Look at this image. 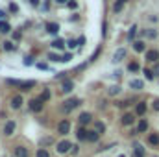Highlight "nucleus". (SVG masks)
<instances>
[{"label":"nucleus","mask_w":159,"mask_h":157,"mask_svg":"<svg viewBox=\"0 0 159 157\" xmlns=\"http://www.w3.org/2000/svg\"><path fill=\"white\" fill-rule=\"evenodd\" d=\"M76 46H80L78 41H69V48H76Z\"/></svg>","instance_id":"a19ab883"},{"label":"nucleus","mask_w":159,"mask_h":157,"mask_svg":"<svg viewBox=\"0 0 159 157\" xmlns=\"http://www.w3.org/2000/svg\"><path fill=\"white\" fill-rule=\"evenodd\" d=\"M129 87L135 89V91H141V89L144 87V83H143L141 79H131V81H129Z\"/></svg>","instance_id":"2eb2a0df"},{"label":"nucleus","mask_w":159,"mask_h":157,"mask_svg":"<svg viewBox=\"0 0 159 157\" xmlns=\"http://www.w3.org/2000/svg\"><path fill=\"white\" fill-rule=\"evenodd\" d=\"M119 92H120V87H119V85L109 87V94H111V96H115V94H119Z\"/></svg>","instance_id":"473e14b6"},{"label":"nucleus","mask_w":159,"mask_h":157,"mask_svg":"<svg viewBox=\"0 0 159 157\" xmlns=\"http://www.w3.org/2000/svg\"><path fill=\"white\" fill-rule=\"evenodd\" d=\"M124 57H126V48H119V50L115 52V56H113V61L119 63V61H122Z\"/></svg>","instance_id":"9b49d317"},{"label":"nucleus","mask_w":159,"mask_h":157,"mask_svg":"<svg viewBox=\"0 0 159 157\" xmlns=\"http://www.w3.org/2000/svg\"><path fill=\"white\" fill-rule=\"evenodd\" d=\"M141 35H146V37H150V39H156V37H157V30H143Z\"/></svg>","instance_id":"412c9836"},{"label":"nucleus","mask_w":159,"mask_h":157,"mask_svg":"<svg viewBox=\"0 0 159 157\" xmlns=\"http://www.w3.org/2000/svg\"><path fill=\"white\" fill-rule=\"evenodd\" d=\"M54 144V139L52 137H44V139H41V146H52Z\"/></svg>","instance_id":"cd10ccee"},{"label":"nucleus","mask_w":159,"mask_h":157,"mask_svg":"<svg viewBox=\"0 0 159 157\" xmlns=\"http://www.w3.org/2000/svg\"><path fill=\"white\" fill-rule=\"evenodd\" d=\"M93 120V117H91V113H81L78 118V122H80V126H87L89 122Z\"/></svg>","instance_id":"9d476101"},{"label":"nucleus","mask_w":159,"mask_h":157,"mask_svg":"<svg viewBox=\"0 0 159 157\" xmlns=\"http://www.w3.org/2000/svg\"><path fill=\"white\" fill-rule=\"evenodd\" d=\"M30 109H32L34 113H39L41 109H43V100H41V98H34V100H30Z\"/></svg>","instance_id":"423d86ee"},{"label":"nucleus","mask_w":159,"mask_h":157,"mask_svg":"<svg viewBox=\"0 0 159 157\" xmlns=\"http://www.w3.org/2000/svg\"><path fill=\"white\" fill-rule=\"evenodd\" d=\"M87 135H89V131H87L83 126H80L78 131H76V137H78V141H87Z\"/></svg>","instance_id":"f8f14e48"},{"label":"nucleus","mask_w":159,"mask_h":157,"mask_svg":"<svg viewBox=\"0 0 159 157\" xmlns=\"http://www.w3.org/2000/svg\"><path fill=\"white\" fill-rule=\"evenodd\" d=\"M56 2H57V4H67L69 0H56Z\"/></svg>","instance_id":"09e8293b"},{"label":"nucleus","mask_w":159,"mask_h":157,"mask_svg":"<svg viewBox=\"0 0 159 157\" xmlns=\"http://www.w3.org/2000/svg\"><path fill=\"white\" fill-rule=\"evenodd\" d=\"M126 2H128V0H115V4H113V11H115V13L122 11V7L126 6Z\"/></svg>","instance_id":"f3484780"},{"label":"nucleus","mask_w":159,"mask_h":157,"mask_svg":"<svg viewBox=\"0 0 159 157\" xmlns=\"http://www.w3.org/2000/svg\"><path fill=\"white\" fill-rule=\"evenodd\" d=\"M119 157H126V155H119Z\"/></svg>","instance_id":"3c124183"},{"label":"nucleus","mask_w":159,"mask_h":157,"mask_svg":"<svg viewBox=\"0 0 159 157\" xmlns=\"http://www.w3.org/2000/svg\"><path fill=\"white\" fill-rule=\"evenodd\" d=\"M67 7H69V9H76V7H78V2H76V0H69V2H67Z\"/></svg>","instance_id":"c9c22d12"},{"label":"nucleus","mask_w":159,"mask_h":157,"mask_svg":"<svg viewBox=\"0 0 159 157\" xmlns=\"http://www.w3.org/2000/svg\"><path fill=\"white\" fill-rule=\"evenodd\" d=\"M159 59V52L157 50H148L146 52V61H150V63H157Z\"/></svg>","instance_id":"1a4fd4ad"},{"label":"nucleus","mask_w":159,"mask_h":157,"mask_svg":"<svg viewBox=\"0 0 159 157\" xmlns=\"http://www.w3.org/2000/svg\"><path fill=\"white\" fill-rule=\"evenodd\" d=\"M133 157H143V155H139V154H135V155H133Z\"/></svg>","instance_id":"8fccbe9b"},{"label":"nucleus","mask_w":159,"mask_h":157,"mask_svg":"<svg viewBox=\"0 0 159 157\" xmlns=\"http://www.w3.org/2000/svg\"><path fill=\"white\" fill-rule=\"evenodd\" d=\"M128 70H129V72H139V70H141V65H139V63H129V65H128Z\"/></svg>","instance_id":"bb28decb"},{"label":"nucleus","mask_w":159,"mask_h":157,"mask_svg":"<svg viewBox=\"0 0 159 157\" xmlns=\"http://www.w3.org/2000/svg\"><path fill=\"white\" fill-rule=\"evenodd\" d=\"M152 105H154V109H156V111H159V98H157V100H154V104H152Z\"/></svg>","instance_id":"79ce46f5"},{"label":"nucleus","mask_w":159,"mask_h":157,"mask_svg":"<svg viewBox=\"0 0 159 157\" xmlns=\"http://www.w3.org/2000/svg\"><path fill=\"white\" fill-rule=\"evenodd\" d=\"M61 57H63V63H67V61L72 59V54H65V56H61Z\"/></svg>","instance_id":"ea45409f"},{"label":"nucleus","mask_w":159,"mask_h":157,"mask_svg":"<svg viewBox=\"0 0 159 157\" xmlns=\"http://www.w3.org/2000/svg\"><path fill=\"white\" fill-rule=\"evenodd\" d=\"M78 148H80V146H76V144H74V146H72V150H70V152H72V154H78Z\"/></svg>","instance_id":"49530a36"},{"label":"nucleus","mask_w":159,"mask_h":157,"mask_svg":"<svg viewBox=\"0 0 159 157\" xmlns=\"http://www.w3.org/2000/svg\"><path fill=\"white\" fill-rule=\"evenodd\" d=\"M133 50H135V52H144V50H146V44H144L143 41H135V43H133Z\"/></svg>","instance_id":"6ab92c4d"},{"label":"nucleus","mask_w":159,"mask_h":157,"mask_svg":"<svg viewBox=\"0 0 159 157\" xmlns=\"http://www.w3.org/2000/svg\"><path fill=\"white\" fill-rule=\"evenodd\" d=\"M80 104H81V100H80V98H70V100H67V102H65L63 109H65V113H69V111H72L74 107H78Z\"/></svg>","instance_id":"f03ea898"},{"label":"nucleus","mask_w":159,"mask_h":157,"mask_svg":"<svg viewBox=\"0 0 159 157\" xmlns=\"http://www.w3.org/2000/svg\"><path fill=\"white\" fill-rule=\"evenodd\" d=\"M39 98L43 100V102H46V100H50V98H52V92H50L48 89H44V91L41 92V96H39Z\"/></svg>","instance_id":"a878e982"},{"label":"nucleus","mask_w":159,"mask_h":157,"mask_svg":"<svg viewBox=\"0 0 159 157\" xmlns=\"http://www.w3.org/2000/svg\"><path fill=\"white\" fill-rule=\"evenodd\" d=\"M146 129H148V122H146L144 118H141L139 124H137V133H144Z\"/></svg>","instance_id":"4468645a"},{"label":"nucleus","mask_w":159,"mask_h":157,"mask_svg":"<svg viewBox=\"0 0 159 157\" xmlns=\"http://www.w3.org/2000/svg\"><path fill=\"white\" fill-rule=\"evenodd\" d=\"M72 89H74V83H72L70 79H67V81L63 83V89H61V91H63V92H72Z\"/></svg>","instance_id":"4be33fe9"},{"label":"nucleus","mask_w":159,"mask_h":157,"mask_svg":"<svg viewBox=\"0 0 159 157\" xmlns=\"http://www.w3.org/2000/svg\"><path fill=\"white\" fill-rule=\"evenodd\" d=\"M35 67H37V69H41V70H50V67H48V65H44V63H37Z\"/></svg>","instance_id":"58836bf2"},{"label":"nucleus","mask_w":159,"mask_h":157,"mask_svg":"<svg viewBox=\"0 0 159 157\" xmlns=\"http://www.w3.org/2000/svg\"><path fill=\"white\" fill-rule=\"evenodd\" d=\"M72 146H74V144H70L69 141H61V142L57 144V154H67V152L72 150Z\"/></svg>","instance_id":"39448f33"},{"label":"nucleus","mask_w":159,"mask_h":157,"mask_svg":"<svg viewBox=\"0 0 159 157\" xmlns=\"http://www.w3.org/2000/svg\"><path fill=\"white\" fill-rule=\"evenodd\" d=\"M48 59H50V61H54V63L63 61V57H59V56H56V54H48Z\"/></svg>","instance_id":"7c9ffc66"},{"label":"nucleus","mask_w":159,"mask_h":157,"mask_svg":"<svg viewBox=\"0 0 159 157\" xmlns=\"http://www.w3.org/2000/svg\"><path fill=\"white\" fill-rule=\"evenodd\" d=\"M35 157H50V154H48V150H46V148H39V150H37V154H35Z\"/></svg>","instance_id":"c756f323"},{"label":"nucleus","mask_w":159,"mask_h":157,"mask_svg":"<svg viewBox=\"0 0 159 157\" xmlns=\"http://www.w3.org/2000/svg\"><path fill=\"white\" fill-rule=\"evenodd\" d=\"M70 131V122L65 118V120H61L59 124H57V133H61V135H67Z\"/></svg>","instance_id":"7ed1b4c3"},{"label":"nucleus","mask_w":159,"mask_h":157,"mask_svg":"<svg viewBox=\"0 0 159 157\" xmlns=\"http://www.w3.org/2000/svg\"><path fill=\"white\" fill-rule=\"evenodd\" d=\"M133 148H135V154H139V155H144V148H143L141 144H135Z\"/></svg>","instance_id":"e433bc0d"},{"label":"nucleus","mask_w":159,"mask_h":157,"mask_svg":"<svg viewBox=\"0 0 159 157\" xmlns=\"http://www.w3.org/2000/svg\"><path fill=\"white\" fill-rule=\"evenodd\" d=\"M24 65H32V57H26L24 59Z\"/></svg>","instance_id":"a18cd8bd"},{"label":"nucleus","mask_w":159,"mask_h":157,"mask_svg":"<svg viewBox=\"0 0 159 157\" xmlns=\"http://www.w3.org/2000/svg\"><path fill=\"white\" fill-rule=\"evenodd\" d=\"M76 41H78V44H80V46H81V44H85V41H87V39H85V37L81 35V37H80V39H76Z\"/></svg>","instance_id":"c03bdc74"},{"label":"nucleus","mask_w":159,"mask_h":157,"mask_svg":"<svg viewBox=\"0 0 159 157\" xmlns=\"http://www.w3.org/2000/svg\"><path fill=\"white\" fill-rule=\"evenodd\" d=\"M22 104H24V100H22V96H20V94L13 96V98H11V102H9L11 109H19V107H22Z\"/></svg>","instance_id":"0eeeda50"},{"label":"nucleus","mask_w":159,"mask_h":157,"mask_svg":"<svg viewBox=\"0 0 159 157\" xmlns=\"http://www.w3.org/2000/svg\"><path fill=\"white\" fill-rule=\"evenodd\" d=\"M15 157H30V154L24 146H17L15 148Z\"/></svg>","instance_id":"ddd939ff"},{"label":"nucleus","mask_w":159,"mask_h":157,"mask_svg":"<svg viewBox=\"0 0 159 157\" xmlns=\"http://www.w3.org/2000/svg\"><path fill=\"white\" fill-rule=\"evenodd\" d=\"M152 72H154V76H159V61H157V63H154V69H152Z\"/></svg>","instance_id":"4c0bfd02"},{"label":"nucleus","mask_w":159,"mask_h":157,"mask_svg":"<svg viewBox=\"0 0 159 157\" xmlns=\"http://www.w3.org/2000/svg\"><path fill=\"white\" fill-rule=\"evenodd\" d=\"M6 15H7V13H6V11H2V9H0V19H4V17H6Z\"/></svg>","instance_id":"de8ad7c7"},{"label":"nucleus","mask_w":159,"mask_h":157,"mask_svg":"<svg viewBox=\"0 0 159 157\" xmlns=\"http://www.w3.org/2000/svg\"><path fill=\"white\" fill-rule=\"evenodd\" d=\"M2 46H4V50H6V52H15V50H17V46H15L11 41H4V43H2Z\"/></svg>","instance_id":"a211bd4d"},{"label":"nucleus","mask_w":159,"mask_h":157,"mask_svg":"<svg viewBox=\"0 0 159 157\" xmlns=\"http://www.w3.org/2000/svg\"><path fill=\"white\" fill-rule=\"evenodd\" d=\"M13 133H15V120H7L4 124V135L6 137H11Z\"/></svg>","instance_id":"20e7f679"},{"label":"nucleus","mask_w":159,"mask_h":157,"mask_svg":"<svg viewBox=\"0 0 159 157\" xmlns=\"http://www.w3.org/2000/svg\"><path fill=\"white\" fill-rule=\"evenodd\" d=\"M46 32L50 35H57L59 34V24L57 22H46Z\"/></svg>","instance_id":"6e6552de"},{"label":"nucleus","mask_w":159,"mask_h":157,"mask_svg":"<svg viewBox=\"0 0 159 157\" xmlns=\"http://www.w3.org/2000/svg\"><path fill=\"white\" fill-rule=\"evenodd\" d=\"M100 139V133L98 131H89V135H87V141H91V142H96Z\"/></svg>","instance_id":"5701e85b"},{"label":"nucleus","mask_w":159,"mask_h":157,"mask_svg":"<svg viewBox=\"0 0 159 157\" xmlns=\"http://www.w3.org/2000/svg\"><path fill=\"white\" fill-rule=\"evenodd\" d=\"M135 34H137V26H131V28H129V32H128V41L135 39Z\"/></svg>","instance_id":"c85d7f7f"},{"label":"nucleus","mask_w":159,"mask_h":157,"mask_svg":"<svg viewBox=\"0 0 159 157\" xmlns=\"http://www.w3.org/2000/svg\"><path fill=\"white\" fill-rule=\"evenodd\" d=\"M135 113H137L139 117H143V115L146 113V104H144V102H139L137 107H135Z\"/></svg>","instance_id":"dca6fc26"},{"label":"nucleus","mask_w":159,"mask_h":157,"mask_svg":"<svg viewBox=\"0 0 159 157\" xmlns=\"http://www.w3.org/2000/svg\"><path fill=\"white\" fill-rule=\"evenodd\" d=\"M7 85H15V87H20V91H30L35 87V81L34 79H28V81H22V79H6Z\"/></svg>","instance_id":"f257e3e1"},{"label":"nucleus","mask_w":159,"mask_h":157,"mask_svg":"<svg viewBox=\"0 0 159 157\" xmlns=\"http://www.w3.org/2000/svg\"><path fill=\"white\" fill-rule=\"evenodd\" d=\"M148 142L150 144H159V135H150L148 137Z\"/></svg>","instance_id":"72a5a7b5"},{"label":"nucleus","mask_w":159,"mask_h":157,"mask_svg":"<svg viewBox=\"0 0 159 157\" xmlns=\"http://www.w3.org/2000/svg\"><path fill=\"white\" fill-rule=\"evenodd\" d=\"M50 46H52V48H56V50H63V48H65V43H63L61 39H56V41H52V43H50Z\"/></svg>","instance_id":"aec40b11"},{"label":"nucleus","mask_w":159,"mask_h":157,"mask_svg":"<svg viewBox=\"0 0 159 157\" xmlns=\"http://www.w3.org/2000/svg\"><path fill=\"white\" fill-rule=\"evenodd\" d=\"M94 131H98L100 135H104V131H106V126H104L102 122H94Z\"/></svg>","instance_id":"393cba45"},{"label":"nucleus","mask_w":159,"mask_h":157,"mask_svg":"<svg viewBox=\"0 0 159 157\" xmlns=\"http://www.w3.org/2000/svg\"><path fill=\"white\" fill-rule=\"evenodd\" d=\"M122 124H124V126H131V124H133V115L126 113V115L122 117Z\"/></svg>","instance_id":"b1692460"},{"label":"nucleus","mask_w":159,"mask_h":157,"mask_svg":"<svg viewBox=\"0 0 159 157\" xmlns=\"http://www.w3.org/2000/svg\"><path fill=\"white\" fill-rule=\"evenodd\" d=\"M20 37H22V35H20L19 32H13V39H15V41H19V39H20Z\"/></svg>","instance_id":"37998d69"},{"label":"nucleus","mask_w":159,"mask_h":157,"mask_svg":"<svg viewBox=\"0 0 159 157\" xmlns=\"http://www.w3.org/2000/svg\"><path fill=\"white\" fill-rule=\"evenodd\" d=\"M0 32H4V34L11 32V24H9V22H6V24H0Z\"/></svg>","instance_id":"2f4dec72"},{"label":"nucleus","mask_w":159,"mask_h":157,"mask_svg":"<svg viewBox=\"0 0 159 157\" xmlns=\"http://www.w3.org/2000/svg\"><path fill=\"white\" fill-rule=\"evenodd\" d=\"M144 76H146L148 81H152V79H154V72H152L150 69H144Z\"/></svg>","instance_id":"f704fd0d"}]
</instances>
